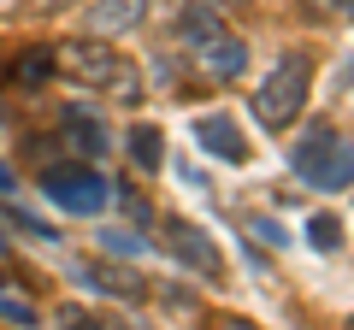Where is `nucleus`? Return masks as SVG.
<instances>
[{"mask_svg":"<svg viewBox=\"0 0 354 330\" xmlns=\"http://www.w3.org/2000/svg\"><path fill=\"white\" fill-rule=\"evenodd\" d=\"M307 89H313V59H307V53H283V59L260 77V89L248 95L254 124H260L266 136H283V130H290L295 118H301Z\"/></svg>","mask_w":354,"mask_h":330,"instance_id":"nucleus-1","label":"nucleus"},{"mask_svg":"<svg viewBox=\"0 0 354 330\" xmlns=\"http://www.w3.org/2000/svg\"><path fill=\"white\" fill-rule=\"evenodd\" d=\"M53 71H65L77 89H106L118 101H142V71L113 41H71V48L53 53Z\"/></svg>","mask_w":354,"mask_h":330,"instance_id":"nucleus-2","label":"nucleus"},{"mask_svg":"<svg viewBox=\"0 0 354 330\" xmlns=\"http://www.w3.org/2000/svg\"><path fill=\"white\" fill-rule=\"evenodd\" d=\"M290 165H295V177H301L307 189H319V195L354 189V142L337 136L330 124H313V130H307V136L295 142Z\"/></svg>","mask_w":354,"mask_h":330,"instance_id":"nucleus-3","label":"nucleus"},{"mask_svg":"<svg viewBox=\"0 0 354 330\" xmlns=\"http://www.w3.org/2000/svg\"><path fill=\"white\" fill-rule=\"evenodd\" d=\"M41 195H48L59 213H71V218H95L106 201H113V183L95 171L88 159H71V165H41Z\"/></svg>","mask_w":354,"mask_h":330,"instance_id":"nucleus-4","label":"nucleus"},{"mask_svg":"<svg viewBox=\"0 0 354 330\" xmlns=\"http://www.w3.org/2000/svg\"><path fill=\"white\" fill-rule=\"evenodd\" d=\"M160 230H165V236H160V248H165V254H171L183 271H195V278H201V283H213V289L225 283V254H218V242L207 236L201 224H189V218H177V213H171Z\"/></svg>","mask_w":354,"mask_h":330,"instance_id":"nucleus-5","label":"nucleus"},{"mask_svg":"<svg viewBox=\"0 0 354 330\" xmlns=\"http://www.w3.org/2000/svg\"><path fill=\"white\" fill-rule=\"evenodd\" d=\"M195 142H201V153H213L218 165H248V136H242L225 113H201L195 118Z\"/></svg>","mask_w":354,"mask_h":330,"instance_id":"nucleus-6","label":"nucleus"},{"mask_svg":"<svg viewBox=\"0 0 354 330\" xmlns=\"http://www.w3.org/2000/svg\"><path fill=\"white\" fill-rule=\"evenodd\" d=\"M71 283L88 295H118V301H142V278L136 271H106V266H88V260H71Z\"/></svg>","mask_w":354,"mask_h":330,"instance_id":"nucleus-7","label":"nucleus"},{"mask_svg":"<svg viewBox=\"0 0 354 330\" xmlns=\"http://www.w3.org/2000/svg\"><path fill=\"white\" fill-rule=\"evenodd\" d=\"M148 18V0H95L88 6V36H130Z\"/></svg>","mask_w":354,"mask_h":330,"instance_id":"nucleus-8","label":"nucleus"},{"mask_svg":"<svg viewBox=\"0 0 354 330\" xmlns=\"http://www.w3.org/2000/svg\"><path fill=\"white\" fill-rule=\"evenodd\" d=\"M195 53H201V65H207L213 77H225V83L248 71V48H242V41L230 36V30H218V36H213V41H201Z\"/></svg>","mask_w":354,"mask_h":330,"instance_id":"nucleus-9","label":"nucleus"},{"mask_svg":"<svg viewBox=\"0 0 354 330\" xmlns=\"http://www.w3.org/2000/svg\"><path fill=\"white\" fill-rule=\"evenodd\" d=\"M65 142H71V148L83 153V159H101V153L113 148L106 124H101L95 113H83V106H71V113H65Z\"/></svg>","mask_w":354,"mask_h":330,"instance_id":"nucleus-10","label":"nucleus"},{"mask_svg":"<svg viewBox=\"0 0 354 330\" xmlns=\"http://www.w3.org/2000/svg\"><path fill=\"white\" fill-rule=\"evenodd\" d=\"M124 148H130V159H136V171H148V177H160V171H165V142H160V130H153V124H136L124 136Z\"/></svg>","mask_w":354,"mask_h":330,"instance_id":"nucleus-11","label":"nucleus"},{"mask_svg":"<svg viewBox=\"0 0 354 330\" xmlns=\"http://www.w3.org/2000/svg\"><path fill=\"white\" fill-rule=\"evenodd\" d=\"M218 30H225V24H218V12H213V6H207V0H201V6H189V12H183V41H189V48H201V41H213Z\"/></svg>","mask_w":354,"mask_h":330,"instance_id":"nucleus-12","label":"nucleus"},{"mask_svg":"<svg viewBox=\"0 0 354 330\" xmlns=\"http://www.w3.org/2000/svg\"><path fill=\"white\" fill-rule=\"evenodd\" d=\"M12 77H18V83H30V89H36V83H48V77H53V48H30L24 59L12 65Z\"/></svg>","mask_w":354,"mask_h":330,"instance_id":"nucleus-13","label":"nucleus"},{"mask_svg":"<svg viewBox=\"0 0 354 330\" xmlns=\"http://www.w3.org/2000/svg\"><path fill=\"white\" fill-rule=\"evenodd\" d=\"M101 248H106V254H113V260H136V254H148V236H136V230H101Z\"/></svg>","mask_w":354,"mask_h":330,"instance_id":"nucleus-14","label":"nucleus"},{"mask_svg":"<svg viewBox=\"0 0 354 330\" xmlns=\"http://www.w3.org/2000/svg\"><path fill=\"white\" fill-rule=\"evenodd\" d=\"M307 242H313L319 254H337V248H342V224L330 213H313V218H307Z\"/></svg>","mask_w":354,"mask_h":330,"instance_id":"nucleus-15","label":"nucleus"},{"mask_svg":"<svg viewBox=\"0 0 354 330\" xmlns=\"http://www.w3.org/2000/svg\"><path fill=\"white\" fill-rule=\"evenodd\" d=\"M6 218H12V224L24 230V236H41V242H53V236H59V230H53L48 218H36V213H24V206H12V213H6Z\"/></svg>","mask_w":354,"mask_h":330,"instance_id":"nucleus-16","label":"nucleus"},{"mask_svg":"<svg viewBox=\"0 0 354 330\" xmlns=\"http://www.w3.org/2000/svg\"><path fill=\"white\" fill-rule=\"evenodd\" d=\"M254 230H260V236L272 242V248H283V242H290V230H283L278 218H254Z\"/></svg>","mask_w":354,"mask_h":330,"instance_id":"nucleus-17","label":"nucleus"},{"mask_svg":"<svg viewBox=\"0 0 354 330\" xmlns=\"http://www.w3.org/2000/svg\"><path fill=\"white\" fill-rule=\"evenodd\" d=\"M0 313H6V318H18V324H36V318H30V307H18V301H6V295H0Z\"/></svg>","mask_w":354,"mask_h":330,"instance_id":"nucleus-18","label":"nucleus"},{"mask_svg":"<svg viewBox=\"0 0 354 330\" xmlns=\"http://www.w3.org/2000/svg\"><path fill=\"white\" fill-rule=\"evenodd\" d=\"M12 189H18V177H12V165L0 159V195H12Z\"/></svg>","mask_w":354,"mask_h":330,"instance_id":"nucleus-19","label":"nucleus"},{"mask_svg":"<svg viewBox=\"0 0 354 330\" xmlns=\"http://www.w3.org/2000/svg\"><path fill=\"white\" fill-rule=\"evenodd\" d=\"M30 6H36V12H65L71 0H30Z\"/></svg>","mask_w":354,"mask_h":330,"instance_id":"nucleus-20","label":"nucleus"},{"mask_svg":"<svg viewBox=\"0 0 354 330\" xmlns=\"http://www.w3.org/2000/svg\"><path fill=\"white\" fill-rule=\"evenodd\" d=\"M330 6H337V12H354V0H330Z\"/></svg>","mask_w":354,"mask_h":330,"instance_id":"nucleus-21","label":"nucleus"},{"mask_svg":"<svg viewBox=\"0 0 354 330\" xmlns=\"http://www.w3.org/2000/svg\"><path fill=\"white\" fill-rule=\"evenodd\" d=\"M0 260H6V236H0Z\"/></svg>","mask_w":354,"mask_h":330,"instance_id":"nucleus-22","label":"nucleus"},{"mask_svg":"<svg viewBox=\"0 0 354 330\" xmlns=\"http://www.w3.org/2000/svg\"><path fill=\"white\" fill-rule=\"evenodd\" d=\"M230 6H236V0H230Z\"/></svg>","mask_w":354,"mask_h":330,"instance_id":"nucleus-23","label":"nucleus"}]
</instances>
